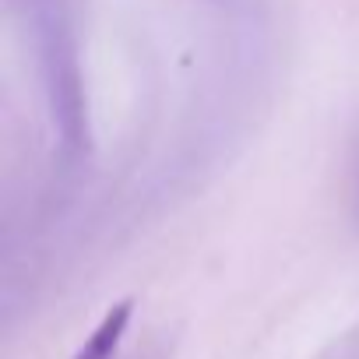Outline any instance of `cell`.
<instances>
[{
	"label": "cell",
	"mask_w": 359,
	"mask_h": 359,
	"mask_svg": "<svg viewBox=\"0 0 359 359\" xmlns=\"http://www.w3.org/2000/svg\"><path fill=\"white\" fill-rule=\"evenodd\" d=\"M130 317H134V299L113 303V306L102 313V320L95 324V331L88 334V341L78 348L74 359H113V352H116V345H120V338H123Z\"/></svg>",
	"instance_id": "obj_1"
},
{
	"label": "cell",
	"mask_w": 359,
	"mask_h": 359,
	"mask_svg": "<svg viewBox=\"0 0 359 359\" xmlns=\"http://www.w3.org/2000/svg\"><path fill=\"white\" fill-rule=\"evenodd\" d=\"M352 208H355V219H359V141H355V151H352Z\"/></svg>",
	"instance_id": "obj_2"
}]
</instances>
